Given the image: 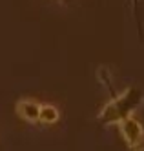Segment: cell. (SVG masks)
Instances as JSON below:
<instances>
[{
    "mask_svg": "<svg viewBox=\"0 0 144 151\" xmlns=\"http://www.w3.org/2000/svg\"><path fill=\"white\" fill-rule=\"evenodd\" d=\"M130 2H131V4H133V6H137V2H139V0H130Z\"/></svg>",
    "mask_w": 144,
    "mask_h": 151,
    "instance_id": "cell-5",
    "label": "cell"
},
{
    "mask_svg": "<svg viewBox=\"0 0 144 151\" xmlns=\"http://www.w3.org/2000/svg\"><path fill=\"white\" fill-rule=\"evenodd\" d=\"M144 104V91L140 88H126L122 93L111 95L102 109L98 111L97 118L104 126H119L124 118L131 116Z\"/></svg>",
    "mask_w": 144,
    "mask_h": 151,
    "instance_id": "cell-1",
    "label": "cell"
},
{
    "mask_svg": "<svg viewBox=\"0 0 144 151\" xmlns=\"http://www.w3.org/2000/svg\"><path fill=\"white\" fill-rule=\"evenodd\" d=\"M59 120H60L59 107L53 106V104H42V109H40V124L51 126V124H57Z\"/></svg>",
    "mask_w": 144,
    "mask_h": 151,
    "instance_id": "cell-4",
    "label": "cell"
},
{
    "mask_svg": "<svg viewBox=\"0 0 144 151\" xmlns=\"http://www.w3.org/2000/svg\"><path fill=\"white\" fill-rule=\"evenodd\" d=\"M40 109H42V104L35 99H20L15 106L17 115L24 122H29V124L40 122Z\"/></svg>",
    "mask_w": 144,
    "mask_h": 151,
    "instance_id": "cell-3",
    "label": "cell"
},
{
    "mask_svg": "<svg viewBox=\"0 0 144 151\" xmlns=\"http://www.w3.org/2000/svg\"><path fill=\"white\" fill-rule=\"evenodd\" d=\"M137 151H144V146H142V147H139V149H137Z\"/></svg>",
    "mask_w": 144,
    "mask_h": 151,
    "instance_id": "cell-6",
    "label": "cell"
},
{
    "mask_svg": "<svg viewBox=\"0 0 144 151\" xmlns=\"http://www.w3.org/2000/svg\"><path fill=\"white\" fill-rule=\"evenodd\" d=\"M119 131H120L124 142L128 144V147L131 151H137L139 147H142V144H144V127L133 115L124 118V120L119 124Z\"/></svg>",
    "mask_w": 144,
    "mask_h": 151,
    "instance_id": "cell-2",
    "label": "cell"
}]
</instances>
